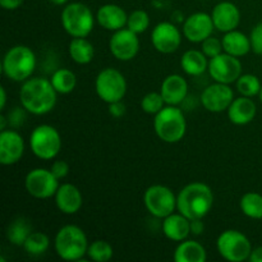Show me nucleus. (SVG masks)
<instances>
[{
    "label": "nucleus",
    "mask_w": 262,
    "mask_h": 262,
    "mask_svg": "<svg viewBox=\"0 0 262 262\" xmlns=\"http://www.w3.org/2000/svg\"><path fill=\"white\" fill-rule=\"evenodd\" d=\"M257 113L253 100L247 96H241L233 100L228 107V118L235 125H245L252 122Z\"/></svg>",
    "instance_id": "4be33fe9"
},
{
    "label": "nucleus",
    "mask_w": 262,
    "mask_h": 262,
    "mask_svg": "<svg viewBox=\"0 0 262 262\" xmlns=\"http://www.w3.org/2000/svg\"><path fill=\"white\" fill-rule=\"evenodd\" d=\"M143 204L152 216L164 219L177 209V196L170 188L161 184L148 187L143 194Z\"/></svg>",
    "instance_id": "9d476101"
},
{
    "label": "nucleus",
    "mask_w": 262,
    "mask_h": 262,
    "mask_svg": "<svg viewBox=\"0 0 262 262\" xmlns=\"http://www.w3.org/2000/svg\"><path fill=\"white\" fill-rule=\"evenodd\" d=\"M5 127H7V118L2 115L0 117V130H4Z\"/></svg>",
    "instance_id": "a18cd8bd"
},
{
    "label": "nucleus",
    "mask_w": 262,
    "mask_h": 262,
    "mask_svg": "<svg viewBox=\"0 0 262 262\" xmlns=\"http://www.w3.org/2000/svg\"><path fill=\"white\" fill-rule=\"evenodd\" d=\"M154 128L161 141L177 143L183 140L187 132V122L183 112L176 105H166L155 115Z\"/></svg>",
    "instance_id": "39448f33"
},
{
    "label": "nucleus",
    "mask_w": 262,
    "mask_h": 262,
    "mask_svg": "<svg viewBox=\"0 0 262 262\" xmlns=\"http://www.w3.org/2000/svg\"><path fill=\"white\" fill-rule=\"evenodd\" d=\"M222 42L224 53L237 56V58L245 56L246 54L250 53V50H252L251 38L237 30L229 31V32L225 33L224 37L222 38Z\"/></svg>",
    "instance_id": "b1692460"
},
{
    "label": "nucleus",
    "mask_w": 262,
    "mask_h": 262,
    "mask_svg": "<svg viewBox=\"0 0 262 262\" xmlns=\"http://www.w3.org/2000/svg\"><path fill=\"white\" fill-rule=\"evenodd\" d=\"M125 113V105L122 101L112 102L109 104V114L114 118H120L123 117Z\"/></svg>",
    "instance_id": "ea45409f"
},
{
    "label": "nucleus",
    "mask_w": 262,
    "mask_h": 262,
    "mask_svg": "<svg viewBox=\"0 0 262 262\" xmlns=\"http://www.w3.org/2000/svg\"><path fill=\"white\" fill-rule=\"evenodd\" d=\"M211 18L215 28L227 33L238 27L241 22V12L233 3L222 2L214 7Z\"/></svg>",
    "instance_id": "a211bd4d"
},
{
    "label": "nucleus",
    "mask_w": 262,
    "mask_h": 262,
    "mask_svg": "<svg viewBox=\"0 0 262 262\" xmlns=\"http://www.w3.org/2000/svg\"><path fill=\"white\" fill-rule=\"evenodd\" d=\"M113 255H114V251H113L112 245L106 241H95L89 246V250H87V256L92 261L96 262L109 261L113 257Z\"/></svg>",
    "instance_id": "2f4dec72"
},
{
    "label": "nucleus",
    "mask_w": 262,
    "mask_h": 262,
    "mask_svg": "<svg viewBox=\"0 0 262 262\" xmlns=\"http://www.w3.org/2000/svg\"><path fill=\"white\" fill-rule=\"evenodd\" d=\"M163 232L168 239L182 242L191 234V220L181 212L179 214L173 212L169 216L164 217Z\"/></svg>",
    "instance_id": "5701e85b"
},
{
    "label": "nucleus",
    "mask_w": 262,
    "mask_h": 262,
    "mask_svg": "<svg viewBox=\"0 0 262 262\" xmlns=\"http://www.w3.org/2000/svg\"><path fill=\"white\" fill-rule=\"evenodd\" d=\"M164 106H165V100L161 96L160 92H150L141 100V107L147 114L156 115L164 109Z\"/></svg>",
    "instance_id": "f704fd0d"
},
{
    "label": "nucleus",
    "mask_w": 262,
    "mask_h": 262,
    "mask_svg": "<svg viewBox=\"0 0 262 262\" xmlns=\"http://www.w3.org/2000/svg\"><path fill=\"white\" fill-rule=\"evenodd\" d=\"M96 19L102 28L107 31H118L124 28L128 22V15L122 7L117 4H105L99 8Z\"/></svg>",
    "instance_id": "412c9836"
},
{
    "label": "nucleus",
    "mask_w": 262,
    "mask_h": 262,
    "mask_svg": "<svg viewBox=\"0 0 262 262\" xmlns=\"http://www.w3.org/2000/svg\"><path fill=\"white\" fill-rule=\"evenodd\" d=\"M250 38L252 50L258 55H262V23H258L253 27Z\"/></svg>",
    "instance_id": "e433bc0d"
},
{
    "label": "nucleus",
    "mask_w": 262,
    "mask_h": 262,
    "mask_svg": "<svg viewBox=\"0 0 262 262\" xmlns=\"http://www.w3.org/2000/svg\"><path fill=\"white\" fill-rule=\"evenodd\" d=\"M216 247L220 256L230 262H242L250 258L252 246L250 239L239 230H224L217 237Z\"/></svg>",
    "instance_id": "6e6552de"
},
{
    "label": "nucleus",
    "mask_w": 262,
    "mask_h": 262,
    "mask_svg": "<svg viewBox=\"0 0 262 262\" xmlns=\"http://www.w3.org/2000/svg\"><path fill=\"white\" fill-rule=\"evenodd\" d=\"M25 152L23 137L14 129L0 132V164L13 165L22 159Z\"/></svg>",
    "instance_id": "f3484780"
},
{
    "label": "nucleus",
    "mask_w": 262,
    "mask_h": 262,
    "mask_svg": "<svg viewBox=\"0 0 262 262\" xmlns=\"http://www.w3.org/2000/svg\"><path fill=\"white\" fill-rule=\"evenodd\" d=\"M109 49L110 53L118 60H132L140 50V40L137 33L130 31L129 28L115 31L109 41Z\"/></svg>",
    "instance_id": "ddd939ff"
},
{
    "label": "nucleus",
    "mask_w": 262,
    "mask_h": 262,
    "mask_svg": "<svg viewBox=\"0 0 262 262\" xmlns=\"http://www.w3.org/2000/svg\"><path fill=\"white\" fill-rule=\"evenodd\" d=\"M25 112H27V110H26L23 106H22V109H20V107H14V110H12V112L9 113V115H8V118H9V119H8L9 125H12V127H14V128L22 125L26 120V113Z\"/></svg>",
    "instance_id": "4c0bfd02"
},
{
    "label": "nucleus",
    "mask_w": 262,
    "mask_h": 262,
    "mask_svg": "<svg viewBox=\"0 0 262 262\" xmlns=\"http://www.w3.org/2000/svg\"><path fill=\"white\" fill-rule=\"evenodd\" d=\"M215 26L211 14L204 12H197L187 17L183 25L184 37L191 42H202L212 35Z\"/></svg>",
    "instance_id": "dca6fc26"
},
{
    "label": "nucleus",
    "mask_w": 262,
    "mask_h": 262,
    "mask_svg": "<svg viewBox=\"0 0 262 262\" xmlns=\"http://www.w3.org/2000/svg\"><path fill=\"white\" fill-rule=\"evenodd\" d=\"M207 71L215 82L230 84L242 76V63L237 56L222 53L210 59Z\"/></svg>",
    "instance_id": "f8f14e48"
},
{
    "label": "nucleus",
    "mask_w": 262,
    "mask_h": 262,
    "mask_svg": "<svg viewBox=\"0 0 262 262\" xmlns=\"http://www.w3.org/2000/svg\"><path fill=\"white\" fill-rule=\"evenodd\" d=\"M89 241L77 225H66L56 233L54 247L56 255L66 261H79L89 250Z\"/></svg>",
    "instance_id": "7ed1b4c3"
},
{
    "label": "nucleus",
    "mask_w": 262,
    "mask_h": 262,
    "mask_svg": "<svg viewBox=\"0 0 262 262\" xmlns=\"http://www.w3.org/2000/svg\"><path fill=\"white\" fill-rule=\"evenodd\" d=\"M20 104L33 115H43L54 109L58 92L50 79L35 77L23 82L19 92Z\"/></svg>",
    "instance_id": "f257e3e1"
},
{
    "label": "nucleus",
    "mask_w": 262,
    "mask_h": 262,
    "mask_svg": "<svg viewBox=\"0 0 262 262\" xmlns=\"http://www.w3.org/2000/svg\"><path fill=\"white\" fill-rule=\"evenodd\" d=\"M36 68V55L28 46L15 45L3 58V73L14 82L27 81Z\"/></svg>",
    "instance_id": "20e7f679"
},
{
    "label": "nucleus",
    "mask_w": 262,
    "mask_h": 262,
    "mask_svg": "<svg viewBox=\"0 0 262 262\" xmlns=\"http://www.w3.org/2000/svg\"><path fill=\"white\" fill-rule=\"evenodd\" d=\"M214 205V193L201 182L189 183L177 196V210L189 220L204 219Z\"/></svg>",
    "instance_id": "f03ea898"
},
{
    "label": "nucleus",
    "mask_w": 262,
    "mask_h": 262,
    "mask_svg": "<svg viewBox=\"0 0 262 262\" xmlns=\"http://www.w3.org/2000/svg\"><path fill=\"white\" fill-rule=\"evenodd\" d=\"M59 179L50 169L36 168L26 176L25 187L28 194L38 200H46L55 196L59 188Z\"/></svg>",
    "instance_id": "9b49d317"
},
{
    "label": "nucleus",
    "mask_w": 262,
    "mask_h": 262,
    "mask_svg": "<svg viewBox=\"0 0 262 262\" xmlns=\"http://www.w3.org/2000/svg\"><path fill=\"white\" fill-rule=\"evenodd\" d=\"M32 233V225L25 217H18L13 220L7 229V238L12 245L22 246Z\"/></svg>",
    "instance_id": "cd10ccee"
},
{
    "label": "nucleus",
    "mask_w": 262,
    "mask_h": 262,
    "mask_svg": "<svg viewBox=\"0 0 262 262\" xmlns=\"http://www.w3.org/2000/svg\"><path fill=\"white\" fill-rule=\"evenodd\" d=\"M95 17L82 3H71L61 12V26L72 37H87L94 30Z\"/></svg>",
    "instance_id": "423d86ee"
},
{
    "label": "nucleus",
    "mask_w": 262,
    "mask_h": 262,
    "mask_svg": "<svg viewBox=\"0 0 262 262\" xmlns=\"http://www.w3.org/2000/svg\"><path fill=\"white\" fill-rule=\"evenodd\" d=\"M206 258V250L196 241H182L174 252V260L177 262H205Z\"/></svg>",
    "instance_id": "393cba45"
},
{
    "label": "nucleus",
    "mask_w": 262,
    "mask_h": 262,
    "mask_svg": "<svg viewBox=\"0 0 262 262\" xmlns=\"http://www.w3.org/2000/svg\"><path fill=\"white\" fill-rule=\"evenodd\" d=\"M0 94H2V97H0V109H5V104H7V92H5L4 87H0Z\"/></svg>",
    "instance_id": "c03bdc74"
},
{
    "label": "nucleus",
    "mask_w": 262,
    "mask_h": 262,
    "mask_svg": "<svg viewBox=\"0 0 262 262\" xmlns=\"http://www.w3.org/2000/svg\"><path fill=\"white\" fill-rule=\"evenodd\" d=\"M95 89L100 99L106 104L122 101L127 94V81L118 69L105 68L97 74Z\"/></svg>",
    "instance_id": "1a4fd4ad"
},
{
    "label": "nucleus",
    "mask_w": 262,
    "mask_h": 262,
    "mask_svg": "<svg viewBox=\"0 0 262 262\" xmlns=\"http://www.w3.org/2000/svg\"><path fill=\"white\" fill-rule=\"evenodd\" d=\"M241 211L250 219H262V196L256 192L243 194L239 202Z\"/></svg>",
    "instance_id": "c756f323"
},
{
    "label": "nucleus",
    "mask_w": 262,
    "mask_h": 262,
    "mask_svg": "<svg viewBox=\"0 0 262 262\" xmlns=\"http://www.w3.org/2000/svg\"><path fill=\"white\" fill-rule=\"evenodd\" d=\"M30 147L36 158L51 160L61 150V137L53 125L41 124L32 130L30 136Z\"/></svg>",
    "instance_id": "0eeeda50"
},
{
    "label": "nucleus",
    "mask_w": 262,
    "mask_h": 262,
    "mask_svg": "<svg viewBox=\"0 0 262 262\" xmlns=\"http://www.w3.org/2000/svg\"><path fill=\"white\" fill-rule=\"evenodd\" d=\"M233 100H234V92L232 87L220 82H215L207 86L201 94L202 105L205 109L211 113L225 112L230 106Z\"/></svg>",
    "instance_id": "4468645a"
},
{
    "label": "nucleus",
    "mask_w": 262,
    "mask_h": 262,
    "mask_svg": "<svg viewBox=\"0 0 262 262\" xmlns=\"http://www.w3.org/2000/svg\"><path fill=\"white\" fill-rule=\"evenodd\" d=\"M68 53L74 63L84 66V64H89L92 61L95 55V49L94 45L86 37H73L69 42Z\"/></svg>",
    "instance_id": "bb28decb"
},
{
    "label": "nucleus",
    "mask_w": 262,
    "mask_h": 262,
    "mask_svg": "<svg viewBox=\"0 0 262 262\" xmlns=\"http://www.w3.org/2000/svg\"><path fill=\"white\" fill-rule=\"evenodd\" d=\"M23 0H0V5L7 10H14L22 5Z\"/></svg>",
    "instance_id": "79ce46f5"
},
{
    "label": "nucleus",
    "mask_w": 262,
    "mask_h": 262,
    "mask_svg": "<svg viewBox=\"0 0 262 262\" xmlns=\"http://www.w3.org/2000/svg\"><path fill=\"white\" fill-rule=\"evenodd\" d=\"M51 83L58 94L67 95L71 94L77 86V77L71 69L60 68L55 71L51 76Z\"/></svg>",
    "instance_id": "c85d7f7f"
},
{
    "label": "nucleus",
    "mask_w": 262,
    "mask_h": 262,
    "mask_svg": "<svg viewBox=\"0 0 262 262\" xmlns=\"http://www.w3.org/2000/svg\"><path fill=\"white\" fill-rule=\"evenodd\" d=\"M160 94L165 100L166 105L178 106L188 95V83L181 74H170L161 83Z\"/></svg>",
    "instance_id": "6ab92c4d"
},
{
    "label": "nucleus",
    "mask_w": 262,
    "mask_h": 262,
    "mask_svg": "<svg viewBox=\"0 0 262 262\" xmlns=\"http://www.w3.org/2000/svg\"><path fill=\"white\" fill-rule=\"evenodd\" d=\"M205 230V224L202 219L191 220V233L194 235H201Z\"/></svg>",
    "instance_id": "a19ab883"
},
{
    "label": "nucleus",
    "mask_w": 262,
    "mask_h": 262,
    "mask_svg": "<svg viewBox=\"0 0 262 262\" xmlns=\"http://www.w3.org/2000/svg\"><path fill=\"white\" fill-rule=\"evenodd\" d=\"M151 42L159 53L171 54L181 46L182 33L174 23L160 22L152 30Z\"/></svg>",
    "instance_id": "2eb2a0df"
},
{
    "label": "nucleus",
    "mask_w": 262,
    "mask_h": 262,
    "mask_svg": "<svg viewBox=\"0 0 262 262\" xmlns=\"http://www.w3.org/2000/svg\"><path fill=\"white\" fill-rule=\"evenodd\" d=\"M55 204L59 211L67 215H73L81 210L83 199L82 193L74 184L64 183L59 186L55 193Z\"/></svg>",
    "instance_id": "aec40b11"
},
{
    "label": "nucleus",
    "mask_w": 262,
    "mask_h": 262,
    "mask_svg": "<svg viewBox=\"0 0 262 262\" xmlns=\"http://www.w3.org/2000/svg\"><path fill=\"white\" fill-rule=\"evenodd\" d=\"M237 90L242 96L253 97L260 94L261 82L255 74H242L235 82Z\"/></svg>",
    "instance_id": "473e14b6"
},
{
    "label": "nucleus",
    "mask_w": 262,
    "mask_h": 262,
    "mask_svg": "<svg viewBox=\"0 0 262 262\" xmlns=\"http://www.w3.org/2000/svg\"><path fill=\"white\" fill-rule=\"evenodd\" d=\"M50 170H51V173H53L54 176H55L56 178L60 181V179L66 178V177L68 176L69 165H68V163H67V161L56 160V161H54V163H53Z\"/></svg>",
    "instance_id": "58836bf2"
},
{
    "label": "nucleus",
    "mask_w": 262,
    "mask_h": 262,
    "mask_svg": "<svg viewBox=\"0 0 262 262\" xmlns=\"http://www.w3.org/2000/svg\"><path fill=\"white\" fill-rule=\"evenodd\" d=\"M248 260L251 262H262V247H257L252 250Z\"/></svg>",
    "instance_id": "37998d69"
},
{
    "label": "nucleus",
    "mask_w": 262,
    "mask_h": 262,
    "mask_svg": "<svg viewBox=\"0 0 262 262\" xmlns=\"http://www.w3.org/2000/svg\"><path fill=\"white\" fill-rule=\"evenodd\" d=\"M201 43H202V46H201L202 53H204L205 55L210 59L214 58V56H216V55H219V54H222L223 51H224V49H223L222 40H219V38H216V37H212V36L207 37L206 40L202 41Z\"/></svg>",
    "instance_id": "c9c22d12"
},
{
    "label": "nucleus",
    "mask_w": 262,
    "mask_h": 262,
    "mask_svg": "<svg viewBox=\"0 0 262 262\" xmlns=\"http://www.w3.org/2000/svg\"><path fill=\"white\" fill-rule=\"evenodd\" d=\"M258 96H260V100H261V102H262V87H261V91H260V94H258Z\"/></svg>",
    "instance_id": "de8ad7c7"
},
{
    "label": "nucleus",
    "mask_w": 262,
    "mask_h": 262,
    "mask_svg": "<svg viewBox=\"0 0 262 262\" xmlns=\"http://www.w3.org/2000/svg\"><path fill=\"white\" fill-rule=\"evenodd\" d=\"M148 26H150V17H148L147 12H145V10L137 9L128 15L127 28H129L130 31L136 32L137 35L145 32Z\"/></svg>",
    "instance_id": "72a5a7b5"
},
{
    "label": "nucleus",
    "mask_w": 262,
    "mask_h": 262,
    "mask_svg": "<svg viewBox=\"0 0 262 262\" xmlns=\"http://www.w3.org/2000/svg\"><path fill=\"white\" fill-rule=\"evenodd\" d=\"M181 68L188 76H201L209 69L207 56L202 50H188L182 55Z\"/></svg>",
    "instance_id": "a878e982"
},
{
    "label": "nucleus",
    "mask_w": 262,
    "mask_h": 262,
    "mask_svg": "<svg viewBox=\"0 0 262 262\" xmlns=\"http://www.w3.org/2000/svg\"><path fill=\"white\" fill-rule=\"evenodd\" d=\"M50 239L42 232H32L23 245L26 252L31 256L43 255L49 250Z\"/></svg>",
    "instance_id": "7c9ffc66"
},
{
    "label": "nucleus",
    "mask_w": 262,
    "mask_h": 262,
    "mask_svg": "<svg viewBox=\"0 0 262 262\" xmlns=\"http://www.w3.org/2000/svg\"><path fill=\"white\" fill-rule=\"evenodd\" d=\"M50 2L55 5H66L68 0H50Z\"/></svg>",
    "instance_id": "49530a36"
}]
</instances>
